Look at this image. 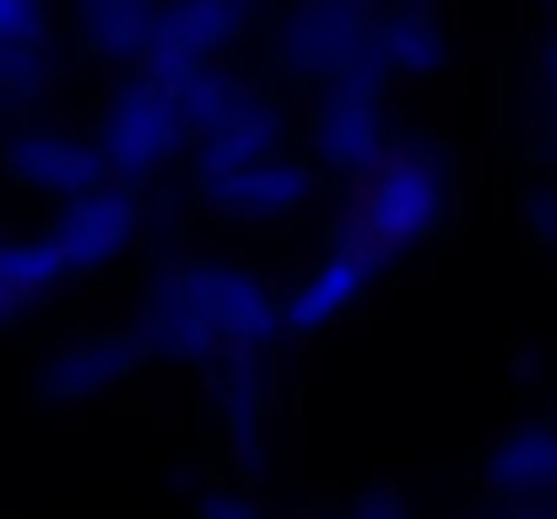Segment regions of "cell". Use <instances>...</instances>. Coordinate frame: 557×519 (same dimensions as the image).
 Masks as SVG:
<instances>
[{"mask_svg": "<svg viewBox=\"0 0 557 519\" xmlns=\"http://www.w3.org/2000/svg\"><path fill=\"white\" fill-rule=\"evenodd\" d=\"M276 325L287 320L260 276L222 260H180L152 271L131 331L147 351L180 362H216L227 373V368H255Z\"/></svg>", "mask_w": 557, "mask_h": 519, "instance_id": "cell-1", "label": "cell"}, {"mask_svg": "<svg viewBox=\"0 0 557 519\" xmlns=\"http://www.w3.org/2000/svg\"><path fill=\"white\" fill-rule=\"evenodd\" d=\"M449 217V169L428 141H395L389 158L352 184V200L336 222V238H358L373 255L400 260Z\"/></svg>", "mask_w": 557, "mask_h": 519, "instance_id": "cell-2", "label": "cell"}, {"mask_svg": "<svg viewBox=\"0 0 557 519\" xmlns=\"http://www.w3.org/2000/svg\"><path fill=\"white\" fill-rule=\"evenodd\" d=\"M92 141H98L114 184L141 189V184H152L158 173L169 169L174 158L195 152V125H189L174 82H163L158 71H131L103 98L98 136Z\"/></svg>", "mask_w": 557, "mask_h": 519, "instance_id": "cell-3", "label": "cell"}, {"mask_svg": "<svg viewBox=\"0 0 557 519\" xmlns=\"http://www.w3.org/2000/svg\"><path fill=\"white\" fill-rule=\"evenodd\" d=\"M373 16L369 5H293L271 22V49L287 76H304L320 92H379L384 65L373 49Z\"/></svg>", "mask_w": 557, "mask_h": 519, "instance_id": "cell-4", "label": "cell"}, {"mask_svg": "<svg viewBox=\"0 0 557 519\" xmlns=\"http://www.w3.org/2000/svg\"><path fill=\"white\" fill-rule=\"evenodd\" d=\"M0 173L22 184L27 195H44L60 206H76L98 195L103 184H114L98 141L71 125H16L0 141Z\"/></svg>", "mask_w": 557, "mask_h": 519, "instance_id": "cell-5", "label": "cell"}, {"mask_svg": "<svg viewBox=\"0 0 557 519\" xmlns=\"http://www.w3.org/2000/svg\"><path fill=\"white\" fill-rule=\"evenodd\" d=\"M309 158L314 169L336 173V178H352L363 184L384 158H389V131H384V103L379 92H352V87H336V92H320L314 109H309Z\"/></svg>", "mask_w": 557, "mask_h": 519, "instance_id": "cell-6", "label": "cell"}, {"mask_svg": "<svg viewBox=\"0 0 557 519\" xmlns=\"http://www.w3.org/2000/svg\"><path fill=\"white\" fill-rule=\"evenodd\" d=\"M255 27V11L238 0H180L158 11V44L147 71H158L163 82L200 71V65H222L227 49Z\"/></svg>", "mask_w": 557, "mask_h": 519, "instance_id": "cell-7", "label": "cell"}, {"mask_svg": "<svg viewBox=\"0 0 557 519\" xmlns=\"http://www.w3.org/2000/svg\"><path fill=\"white\" fill-rule=\"evenodd\" d=\"M384 265H389V260L373 255L369 244H358V238H336V233H331L325 260H320V265H314L287 298H282V320H287V331L314 336V331L336 325L347 309L363 304V293L379 282Z\"/></svg>", "mask_w": 557, "mask_h": 519, "instance_id": "cell-8", "label": "cell"}, {"mask_svg": "<svg viewBox=\"0 0 557 519\" xmlns=\"http://www.w3.org/2000/svg\"><path fill=\"white\" fill-rule=\"evenodd\" d=\"M195 189H200V200H206L216 217L260 227V222L293 217V211L314 195V163L282 152V158H271V163H255V169L227 173V178H206V184H195Z\"/></svg>", "mask_w": 557, "mask_h": 519, "instance_id": "cell-9", "label": "cell"}, {"mask_svg": "<svg viewBox=\"0 0 557 519\" xmlns=\"http://www.w3.org/2000/svg\"><path fill=\"white\" fill-rule=\"evenodd\" d=\"M287 109L271 98V92H255L249 103H238L216 131H206L189 152V169H195V184L206 178H227V173H244L255 163H271L287 152Z\"/></svg>", "mask_w": 557, "mask_h": 519, "instance_id": "cell-10", "label": "cell"}, {"mask_svg": "<svg viewBox=\"0 0 557 519\" xmlns=\"http://www.w3.org/2000/svg\"><path fill=\"white\" fill-rule=\"evenodd\" d=\"M147 357V346L136 331H103V336H82V342H65L54 357H44L33 390L44 400H92V395H109L114 384H125L136 373V362Z\"/></svg>", "mask_w": 557, "mask_h": 519, "instance_id": "cell-11", "label": "cell"}, {"mask_svg": "<svg viewBox=\"0 0 557 519\" xmlns=\"http://www.w3.org/2000/svg\"><path fill=\"white\" fill-rule=\"evenodd\" d=\"M54 76L49 11L33 0H0V120L22 114Z\"/></svg>", "mask_w": 557, "mask_h": 519, "instance_id": "cell-12", "label": "cell"}, {"mask_svg": "<svg viewBox=\"0 0 557 519\" xmlns=\"http://www.w3.org/2000/svg\"><path fill=\"white\" fill-rule=\"evenodd\" d=\"M482 482L509 504V509H542L557 493V428L553 422H525L493 444L482 460Z\"/></svg>", "mask_w": 557, "mask_h": 519, "instance_id": "cell-13", "label": "cell"}, {"mask_svg": "<svg viewBox=\"0 0 557 519\" xmlns=\"http://www.w3.org/2000/svg\"><path fill=\"white\" fill-rule=\"evenodd\" d=\"M158 11L163 5H141V0H98V5H76L71 11V33H76V44L92 60L120 65L131 76V71H147V60H152Z\"/></svg>", "mask_w": 557, "mask_h": 519, "instance_id": "cell-14", "label": "cell"}, {"mask_svg": "<svg viewBox=\"0 0 557 519\" xmlns=\"http://www.w3.org/2000/svg\"><path fill=\"white\" fill-rule=\"evenodd\" d=\"M373 49H379L384 76L422 82L449 60V33L428 5H389L373 16Z\"/></svg>", "mask_w": 557, "mask_h": 519, "instance_id": "cell-15", "label": "cell"}, {"mask_svg": "<svg viewBox=\"0 0 557 519\" xmlns=\"http://www.w3.org/2000/svg\"><path fill=\"white\" fill-rule=\"evenodd\" d=\"M174 92H180L189 125H195V141H200V136H206V131H216L238 103H249L260 87H255L244 71H233V65L222 60V65H200V71L174 76Z\"/></svg>", "mask_w": 557, "mask_h": 519, "instance_id": "cell-16", "label": "cell"}, {"mask_svg": "<svg viewBox=\"0 0 557 519\" xmlns=\"http://www.w3.org/2000/svg\"><path fill=\"white\" fill-rule=\"evenodd\" d=\"M347 519H417V509H411L400 493L379 487V493H363V498H358V509H352Z\"/></svg>", "mask_w": 557, "mask_h": 519, "instance_id": "cell-17", "label": "cell"}, {"mask_svg": "<svg viewBox=\"0 0 557 519\" xmlns=\"http://www.w3.org/2000/svg\"><path fill=\"white\" fill-rule=\"evenodd\" d=\"M200 519H265L255 504H244L238 493H206L200 498Z\"/></svg>", "mask_w": 557, "mask_h": 519, "instance_id": "cell-18", "label": "cell"}, {"mask_svg": "<svg viewBox=\"0 0 557 519\" xmlns=\"http://www.w3.org/2000/svg\"><path fill=\"white\" fill-rule=\"evenodd\" d=\"M525 217H531L542 233H557V195L553 189H531V195H525Z\"/></svg>", "mask_w": 557, "mask_h": 519, "instance_id": "cell-19", "label": "cell"}, {"mask_svg": "<svg viewBox=\"0 0 557 519\" xmlns=\"http://www.w3.org/2000/svg\"><path fill=\"white\" fill-rule=\"evenodd\" d=\"M27 314H33V298H22V293H11V287L0 282V331L16 325V320H27Z\"/></svg>", "mask_w": 557, "mask_h": 519, "instance_id": "cell-20", "label": "cell"}, {"mask_svg": "<svg viewBox=\"0 0 557 519\" xmlns=\"http://www.w3.org/2000/svg\"><path fill=\"white\" fill-rule=\"evenodd\" d=\"M493 519H557V509H504V515H493Z\"/></svg>", "mask_w": 557, "mask_h": 519, "instance_id": "cell-21", "label": "cell"}, {"mask_svg": "<svg viewBox=\"0 0 557 519\" xmlns=\"http://www.w3.org/2000/svg\"><path fill=\"white\" fill-rule=\"evenodd\" d=\"M547 82H553L547 92H553V103H557V49H553V60H547Z\"/></svg>", "mask_w": 557, "mask_h": 519, "instance_id": "cell-22", "label": "cell"}]
</instances>
